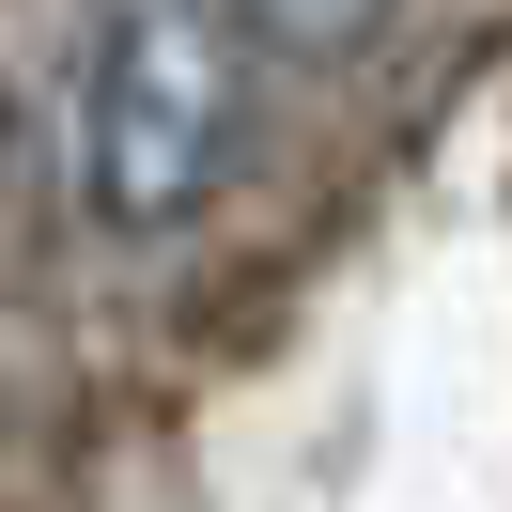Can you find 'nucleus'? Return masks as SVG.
Masks as SVG:
<instances>
[{
	"mask_svg": "<svg viewBox=\"0 0 512 512\" xmlns=\"http://www.w3.org/2000/svg\"><path fill=\"white\" fill-rule=\"evenodd\" d=\"M233 125H249V16L233 0H109L94 47V109H78V171H94V218L156 233L218 187Z\"/></svg>",
	"mask_w": 512,
	"mask_h": 512,
	"instance_id": "f257e3e1",
	"label": "nucleus"
},
{
	"mask_svg": "<svg viewBox=\"0 0 512 512\" xmlns=\"http://www.w3.org/2000/svg\"><path fill=\"white\" fill-rule=\"evenodd\" d=\"M264 16H280V32H295V47H342V32H357V16H373V0H264Z\"/></svg>",
	"mask_w": 512,
	"mask_h": 512,
	"instance_id": "f03ea898",
	"label": "nucleus"
}]
</instances>
